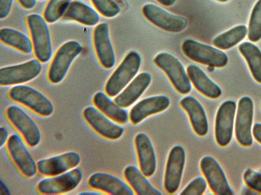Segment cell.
Wrapping results in <instances>:
<instances>
[{
	"label": "cell",
	"mask_w": 261,
	"mask_h": 195,
	"mask_svg": "<svg viewBox=\"0 0 261 195\" xmlns=\"http://www.w3.org/2000/svg\"><path fill=\"white\" fill-rule=\"evenodd\" d=\"M260 173H261V171H260Z\"/></svg>",
	"instance_id": "bcb514c9"
},
{
	"label": "cell",
	"mask_w": 261,
	"mask_h": 195,
	"mask_svg": "<svg viewBox=\"0 0 261 195\" xmlns=\"http://www.w3.org/2000/svg\"><path fill=\"white\" fill-rule=\"evenodd\" d=\"M42 70L41 62L37 59L0 69L1 86L19 85L37 77Z\"/></svg>",
	"instance_id": "9c48e42d"
},
{
	"label": "cell",
	"mask_w": 261,
	"mask_h": 195,
	"mask_svg": "<svg viewBox=\"0 0 261 195\" xmlns=\"http://www.w3.org/2000/svg\"><path fill=\"white\" fill-rule=\"evenodd\" d=\"M81 160L80 154L68 151L39 160L37 162V172L41 176L51 177L76 168Z\"/></svg>",
	"instance_id": "4fadbf2b"
},
{
	"label": "cell",
	"mask_w": 261,
	"mask_h": 195,
	"mask_svg": "<svg viewBox=\"0 0 261 195\" xmlns=\"http://www.w3.org/2000/svg\"><path fill=\"white\" fill-rule=\"evenodd\" d=\"M248 38L253 42L261 39V0L254 5L249 20Z\"/></svg>",
	"instance_id": "1f68e13d"
},
{
	"label": "cell",
	"mask_w": 261,
	"mask_h": 195,
	"mask_svg": "<svg viewBox=\"0 0 261 195\" xmlns=\"http://www.w3.org/2000/svg\"><path fill=\"white\" fill-rule=\"evenodd\" d=\"M39 1H43V0H39Z\"/></svg>",
	"instance_id": "f6af8a7d"
},
{
	"label": "cell",
	"mask_w": 261,
	"mask_h": 195,
	"mask_svg": "<svg viewBox=\"0 0 261 195\" xmlns=\"http://www.w3.org/2000/svg\"><path fill=\"white\" fill-rule=\"evenodd\" d=\"M13 0H0V18L1 19L7 17L10 13Z\"/></svg>",
	"instance_id": "d590c367"
},
{
	"label": "cell",
	"mask_w": 261,
	"mask_h": 195,
	"mask_svg": "<svg viewBox=\"0 0 261 195\" xmlns=\"http://www.w3.org/2000/svg\"><path fill=\"white\" fill-rule=\"evenodd\" d=\"M19 5L24 9H31L33 8L37 0H17Z\"/></svg>",
	"instance_id": "f35d334b"
},
{
	"label": "cell",
	"mask_w": 261,
	"mask_h": 195,
	"mask_svg": "<svg viewBox=\"0 0 261 195\" xmlns=\"http://www.w3.org/2000/svg\"><path fill=\"white\" fill-rule=\"evenodd\" d=\"M92 101L96 108L113 121L119 123L127 121V111L112 101L107 94L97 92L94 95Z\"/></svg>",
	"instance_id": "484cf974"
},
{
	"label": "cell",
	"mask_w": 261,
	"mask_h": 195,
	"mask_svg": "<svg viewBox=\"0 0 261 195\" xmlns=\"http://www.w3.org/2000/svg\"><path fill=\"white\" fill-rule=\"evenodd\" d=\"M186 161V153L180 145L171 149L166 164L164 186L168 193H174L179 188Z\"/></svg>",
	"instance_id": "9a60e30c"
},
{
	"label": "cell",
	"mask_w": 261,
	"mask_h": 195,
	"mask_svg": "<svg viewBox=\"0 0 261 195\" xmlns=\"http://www.w3.org/2000/svg\"><path fill=\"white\" fill-rule=\"evenodd\" d=\"M82 179V171L75 168L63 174L41 180L37 185V189L40 193L44 194L65 193L76 188Z\"/></svg>",
	"instance_id": "ba28073f"
},
{
	"label": "cell",
	"mask_w": 261,
	"mask_h": 195,
	"mask_svg": "<svg viewBox=\"0 0 261 195\" xmlns=\"http://www.w3.org/2000/svg\"><path fill=\"white\" fill-rule=\"evenodd\" d=\"M82 115L86 123L105 138L116 140L120 138L124 132L123 127L113 122L96 107L85 108Z\"/></svg>",
	"instance_id": "2e32d148"
},
{
	"label": "cell",
	"mask_w": 261,
	"mask_h": 195,
	"mask_svg": "<svg viewBox=\"0 0 261 195\" xmlns=\"http://www.w3.org/2000/svg\"><path fill=\"white\" fill-rule=\"evenodd\" d=\"M135 145L141 172L146 177L151 176L155 171L156 161L150 139L145 134L139 133L135 137Z\"/></svg>",
	"instance_id": "44dd1931"
},
{
	"label": "cell",
	"mask_w": 261,
	"mask_h": 195,
	"mask_svg": "<svg viewBox=\"0 0 261 195\" xmlns=\"http://www.w3.org/2000/svg\"><path fill=\"white\" fill-rule=\"evenodd\" d=\"M7 149L12 160L24 177L32 178L37 172L36 163L21 138L17 134L11 135L7 143Z\"/></svg>",
	"instance_id": "7c38bea8"
},
{
	"label": "cell",
	"mask_w": 261,
	"mask_h": 195,
	"mask_svg": "<svg viewBox=\"0 0 261 195\" xmlns=\"http://www.w3.org/2000/svg\"><path fill=\"white\" fill-rule=\"evenodd\" d=\"M142 13L152 24L168 32H181L188 25V20L185 17L170 13L153 4L145 5Z\"/></svg>",
	"instance_id": "8fae6325"
},
{
	"label": "cell",
	"mask_w": 261,
	"mask_h": 195,
	"mask_svg": "<svg viewBox=\"0 0 261 195\" xmlns=\"http://www.w3.org/2000/svg\"><path fill=\"white\" fill-rule=\"evenodd\" d=\"M141 57L136 51L131 50L108 79L105 90L110 97L118 95L138 73Z\"/></svg>",
	"instance_id": "6da1fadb"
},
{
	"label": "cell",
	"mask_w": 261,
	"mask_h": 195,
	"mask_svg": "<svg viewBox=\"0 0 261 195\" xmlns=\"http://www.w3.org/2000/svg\"><path fill=\"white\" fill-rule=\"evenodd\" d=\"M242 194H259V193L256 192L254 190L252 189L250 187H245L243 188L241 192Z\"/></svg>",
	"instance_id": "60d3db41"
},
{
	"label": "cell",
	"mask_w": 261,
	"mask_h": 195,
	"mask_svg": "<svg viewBox=\"0 0 261 195\" xmlns=\"http://www.w3.org/2000/svg\"><path fill=\"white\" fill-rule=\"evenodd\" d=\"M83 49L82 45L75 40L69 41L59 47L48 68L47 78L49 82L58 84L64 79L71 63Z\"/></svg>",
	"instance_id": "277c9868"
},
{
	"label": "cell",
	"mask_w": 261,
	"mask_h": 195,
	"mask_svg": "<svg viewBox=\"0 0 261 195\" xmlns=\"http://www.w3.org/2000/svg\"><path fill=\"white\" fill-rule=\"evenodd\" d=\"M0 194L2 195L10 194L9 188L2 180H1L0 181Z\"/></svg>",
	"instance_id": "ab89813d"
},
{
	"label": "cell",
	"mask_w": 261,
	"mask_h": 195,
	"mask_svg": "<svg viewBox=\"0 0 261 195\" xmlns=\"http://www.w3.org/2000/svg\"><path fill=\"white\" fill-rule=\"evenodd\" d=\"M238 49L247 62L252 77L261 83V51L255 45L245 42L238 46Z\"/></svg>",
	"instance_id": "f1b7e54d"
},
{
	"label": "cell",
	"mask_w": 261,
	"mask_h": 195,
	"mask_svg": "<svg viewBox=\"0 0 261 195\" xmlns=\"http://www.w3.org/2000/svg\"><path fill=\"white\" fill-rule=\"evenodd\" d=\"M247 32L245 25H237L217 36L213 40V44L220 49H230L242 41Z\"/></svg>",
	"instance_id": "f546056e"
},
{
	"label": "cell",
	"mask_w": 261,
	"mask_h": 195,
	"mask_svg": "<svg viewBox=\"0 0 261 195\" xmlns=\"http://www.w3.org/2000/svg\"><path fill=\"white\" fill-rule=\"evenodd\" d=\"M73 0H49L43 16L48 23H54L61 18L69 4Z\"/></svg>",
	"instance_id": "4dcf8cb0"
},
{
	"label": "cell",
	"mask_w": 261,
	"mask_h": 195,
	"mask_svg": "<svg viewBox=\"0 0 261 195\" xmlns=\"http://www.w3.org/2000/svg\"><path fill=\"white\" fill-rule=\"evenodd\" d=\"M219 2H221V3H225V2H227L228 0H216Z\"/></svg>",
	"instance_id": "ee69618b"
},
{
	"label": "cell",
	"mask_w": 261,
	"mask_h": 195,
	"mask_svg": "<svg viewBox=\"0 0 261 195\" xmlns=\"http://www.w3.org/2000/svg\"><path fill=\"white\" fill-rule=\"evenodd\" d=\"M153 61L166 73L178 92L185 94L190 92L192 88L190 80L184 67L177 58L164 52L157 54Z\"/></svg>",
	"instance_id": "8992f818"
},
{
	"label": "cell",
	"mask_w": 261,
	"mask_h": 195,
	"mask_svg": "<svg viewBox=\"0 0 261 195\" xmlns=\"http://www.w3.org/2000/svg\"><path fill=\"white\" fill-rule=\"evenodd\" d=\"M200 167L212 191L218 195H232L225 174L217 161L211 156L203 157Z\"/></svg>",
	"instance_id": "e0dca14e"
},
{
	"label": "cell",
	"mask_w": 261,
	"mask_h": 195,
	"mask_svg": "<svg viewBox=\"0 0 261 195\" xmlns=\"http://www.w3.org/2000/svg\"><path fill=\"white\" fill-rule=\"evenodd\" d=\"M96 10L106 17L112 18L117 15L120 9L113 0H91Z\"/></svg>",
	"instance_id": "d6a6232c"
},
{
	"label": "cell",
	"mask_w": 261,
	"mask_h": 195,
	"mask_svg": "<svg viewBox=\"0 0 261 195\" xmlns=\"http://www.w3.org/2000/svg\"><path fill=\"white\" fill-rule=\"evenodd\" d=\"M253 117V103L248 96L241 98L238 105L235 121V135L243 147H250L253 143L251 128Z\"/></svg>",
	"instance_id": "30bf717a"
},
{
	"label": "cell",
	"mask_w": 261,
	"mask_h": 195,
	"mask_svg": "<svg viewBox=\"0 0 261 195\" xmlns=\"http://www.w3.org/2000/svg\"><path fill=\"white\" fill-rule=\"evenodd\" d=\"M206 182L201 177H198L192 181L179 193L181 195H201L206 188Z\"/></svg>",
	"instance_id": "836d02e7"
},
{
	"label": "cell",
	"mask_w": 261,
	"mask_h": 195,
	"mask_svg": "<svg viewBox=\"0 0 261 195\" xmlns=\"http://www.w3.org/2000/svg\"><path fill=\"white\" fill-rule=\"evenodd\" d=\"M236 108L234 101L227 100L220 105L217 111L215 135L217 144L221 147L226 146L231 140Z\"/></svg>",
	"instance_id": "5bb4252c"
},
{
	"label": "cell",
	"mask_w": 261,
	"mask_h": 195,
	"mask_svg": "<svg viewBox=\"0 0 261 195\" xmlns=\"http://www.w3.org/2000/svg\"><path fill=\"white\" fill-rule=\"evenodd\" d=\"M62 17L87 26L96 25L99 19L97 11L80 0H73L68 5Z\"/></svg>",
	"instance_id": "d4e9b609"
},
{
	"label": "cell",
	"mask_w": 261,
	"mask_h": 195,
	"mask_svg": "<svg viewBox=\"0 0 261 195\" xmlns=\"http://www.w3.org/2000/svg\"><path fill=\"white\" fill-rule=\"evenodd\" d=\"M11 101L21 104L42 117H48L54 112L51 101L36 89L24 85L12 87L8 93Z\"/></svg>",
	"instance_id": "3957f363"
},
{
	"label": "cell",
	"mask_w": 261,
	"mask_h": 195,
	"mask_svg": "<svg viewBox=\"0 0 261 195\" xmlns=\"http://www.w3.org/2000/svg\"><path fill=\"white\" fill-rule=\"evenodd\" d=\"M190 81L195 88L204 96L210 99H217L222 94L221 88L199 67L191 64L187 68Z\"/></svg>",
	"instance_id": "cb8c5ba5"
},
{
	"label": "cell",
	"mask_w": 261,
	"mask_h": 195,
	"mask_svg": "<svg viewBox=\"0 0 261 195\" xmlns=\"http://www.w3.org/2000/svg\"><path fill=\"white\" fill-rule=\"evenodd\" d=\"M170 103L169 98L164 95L145 98L132 108L129 113L130 120L133 124H136L148 116L166 110Z\"/></svg>",
	"instance_id": "ffe728a7"
},
{
	"label": "cell",
	"mask_w": 261,
	"mask_h": 195,
	"mask_svg": "<svg viewBox=\"0 0 261 195\" xmlns=\"http://www.w3.org/2000/svg\"><path fill=\"white\" fill-rule=\"evenodd\" d=\"M79 194H84V195H86V194H88V195H97V194H100V193L98 192V191H83V192H81L80 193H79Z\"/></svg>",
	"instance_id": "7bdbcfd3"
},
{
	"label": "cell",
	"mask_w": 261,
	"mask_h": 195,
	"mask_svg": "<svg viewBox=\"0 0 261 195\" xmlns=\"http://www.w3.org/2000/svg\"><path fill=\"white\" fill-rule=\"evenodd\" d=\"M252 133L255 139L261 144V123H255L253 125Z\"/></svg>",
	"instance_id": "74e56055"
},
{
	"label": "cell",
	"mask_w": 261,
	"mask_h": 195,
	"mask_svg": "<svg viewBox=\"0 0 261 195\" xmlns=\"http://www.w3.org/2000/svg\"><path fill=\"white\" fill-rule=\"evenodd\" d=\"M243 180L248 187L261 193V173L248 168L244 173Z\"/></svg>",
	"instance_id": "e575fe53"
},
{
	"label": "cell",
	"mask_w": 261,
	"mask_h": 195,
	"mask_svg": "<svg viewBox=\"0 0 261 195\" xmlns=\"http://www.w3.org/2000/svg\"><path fill=\"white\" fill-rule=\"evenodd\" d=\"M181 50L190 59L208 67L222 68L228 63V57L224 52L191 39L184 41Z\"/></svg>",
	"instance_id": "5b68a950"
},
{
	"label": "cell",
	"mask_w": 261,
	"mask_h": 195,
	"mask_svg": "<svg viewBox=\"0 0 261 195\" xmlns=\"http://www.w3.org/2000/svg\"><path fill=\"white\" fill-rule=\"evenodd\" d=\"M33 50L36 59L41 62L49 60L53 53L52 43L48 23L43 16L32 14L26 18Z\"/></svg>",
	"instance_id": "7a4b0ae2"
},
{
	"label": "cell",
	"mask_w": 261,
	"mask_h": 195,
	"mask_svg": "<svg viewBox=\"0 0 261 195\" xmlns=\"http://www.w3.org/2000/svg\"><path fill=\"white\" fill-rule=\"evenodd\" d=\"M136 167L128 166L124 170V176L137 194L161 195L162 193L155 189L146 179Z\"/></svg>",
	"instance_id": "4316f807"
},
{
	"label": "cell",
	"mask_w": 261,
	"mask_h": 195,
	"mask_svg": "<svg viewBox=\"0 0 261 195\" xmlns=\"http://www.w3.org/2000/svg\"><path fill=\"white\" fill-rule=\"evenodd\" d=\"M0 40L3 44L23 53H30L33 50L31 40L22 32L12 28H1Z\"/></svg>",
	"instance_id": "83f0119b"
},
{
	"label": "cell",
	"mask_w": 261,
	"mask_h": 195,
	"mask_svg": "<svg viewBox=\"0 0 261 195\" xmlns=\"http://www.w3.org/2000/svg\"><path fill=\"white\" fill-rule=\"evenodd\" d=\"M159 3L165 6H171L173 5L176 0H156Z\"/></svg>",
	"instance_id": "b9f144b4"
},
{
	"label": "cell",
	"mask_w": 261,
	"mask_h": 195,
	"mask_svg": "<svg viewBox=\"0 0 261 195\" xmlns=\"http://www.w3.org/2000/svg\"><path fill=\"white\" fill-rule=\"evenodd\" d=\"M6 116L29 146L34 147L39 144L41 139L40 129L24 111L17 106L11 105L7 108Z\"/></svg>",
	"instance_id": "52a82bcc"
},
{
	"label": "cell",
	"mask_w": 261,
	"mask_h": 195,
	"mask_svg": "<svg viewBox=\"0 0 261 195\" xmlns=\"http://www.w3.org/2000/svg\"><path fill=\"white\" fill-rule=\"evenodd\" d=\"M88 186L95 190L110 194L133 195L130 187L119 178L106 173L96 172L88 178Z\"/></svg>",
	"instance_id": "d6986e66"
},
{
	"label": "cell",
	"mask_w": 261,
	"mask_h": 195,
	"mask_svg": "<svg viewBox=\"0 0 261 195\" xmlns=\"http://www.w3.org/2000/svg\"><path fill=\"white\" fill-rule=\"evenodd\" d=\"M180 106L187 113L196 134L199 136L206 135L208 124L204 109L201 104L193 96H187L180 101Z\"/></svg>",
	"instance_id": "603a6c76"
},
{
	"label": "cell",
	"mask_w": 261,
	"mask_h": 195,
	"mask_svg": "<svg viewBox=\"0 0 261 195\" xmlns=\"http://www.w3.org/2000/svg\"><path fill=\"white\" fill-rule=\"evenodd\" d=\"M9 132L8 129L4 126L0 127V146L2 147L7 142L9 139Z\"/></svg>",
	"instance_id": "8d00e7d4"
},
{
	"label": "cell",
	"mask_w": 261,
	"mask_h": 195,
	"mask_svg": "<svg viewBox=\"0 0 261 195\" xmlns=\"http://www.w3.org/2000/svg\"><path fill=\"white\" fill-rule=\"evenodd\" d=\"M151 76L147 72L138 74L127 86L114 99L120 107L127 108L134 103L149 85Z\"/></svg>",
	"instance_id": "7402d4cb"
},
{
	"label": "cell",
	"mask_w": 261,
	"mask_h": 195,
	"mask_svg": "<svg viewBox=\"0 0 261 195\" xmlns=\"http://www.w3.org/2000/svg\"><path fill=\"white\" fill-rule=\"evenodd\" d=\"M93 41L96 55L101 66L107 69L112 68L115 62V56L107 23H101L95 26Z\"/></svg>",
	"instance_id": "ac0fdd59"
}]
</instances>
